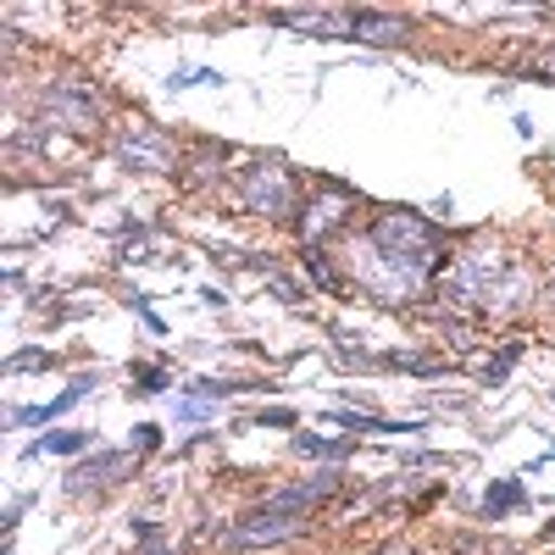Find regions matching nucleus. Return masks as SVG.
<instances>
[{
	"instance_id": "obj_1",
	"label": "nucleus",
	"mask_w": 555,
	"mask_h": 555,
	"mask_svg": "<svg viewBox=\"0 0 555 555\" xmlns=\"http://www.w3.org/2000/svg\"><path fill=\"white\" fill-rule=\"evenodd\" d=\"M356 267V284L373 289L384 300H411L428 289V278L439 272V234L428 217H416L405 206H389L366 222L361 234V261Z\"/></svg>"
},
{
	"instance_id": "obj_2",
	"label": "nucleus",
	"mask_w": 555,
	"mask_h": 555,
	"mask_svg": "<svg viewBox=\"0 0 555 555\" xmlns=\"http://www.w3.org/2000/svg\"><path fill=\"white\" fill-rule=\"evenodd\" d=\"M505 278V261L494 250H461L444 272H439V300L450 311H489L494 289Z\"/></svg>"
},
{
	"instance_id": "obj_3",
	"label": "nucleus",
	"mask_w": 555,
	"mask_h": 555,
	"mask_svg": "<svg viewBox=\"0 0 555 555\" xmlns=\"http://www.w3.org/2000/svg\"><path fill=\"white\" fill-rule=\"evenodd\" d=\"M240 195H245V211L256 217H278V222H289L300 211V190H295V178L284 162H256L240 172Z\"/></svg>"
},
{
	"instance_id": "obj_4",
	"label": "nucleus",
	"mask_w": 555,
	"mask_h": 555,
	"mask_svg": "<svg viewBox=\"0 0 555 555\" xmlns=\"http://www.w3.org/2000/svg\"><path fill=\"white\" fill-rule=\"evenodd\" d=\"M39 112L51 117L56 128H73V133H95V128L106 122L101 95H95L89 83H73V78H62V83L44 89V106H39Z\"/></svg>"
},
{
	"instance_id": "obj_5",
	"label": "nucleus",
	"mask_w": 555,
	"mask_h": 555,
	"mask_svg": "<svg viewBox=\"0 0 555 555\" xmlns=\"http://www.w3.org/2000/svg\"><path fill=\"white\" fill-rule=\"evenodd\" d=\"M306 533V517H289V512H267V505H261V512H250L234 533H228V539H234L240 550H261V544H284V539H300Z\"/></svg>"
},
{
	"instance_id": "obj_6",
	"label": "nucleus",
	"mask_w": 555,
	"mask_h": 555,
	"mask_svg": "<svg viewBox=\"0 0 555 555\" xmlns=\"http://www.w3.org/2000/svg\"><path fill=\"white\" fill-rule=\"evenodd\" d=\"M117 156L128 167H145V172H167L172 167V145H167V133L145 128V122H133L122 139H117Z\"/></svg>"
},
{
	"instance_id": "obj_7",
	"label": "nucleus",
	"mask_w": 555,
	"mask_h": 555,
	"mask_svg": "<svg viewBox=\"0 0 555 555\" xmlns=\"http://www.w3.org/2000/svg\"><path fill=\"white\" fill-rule=\"evenodd\" d=\"M334 489H339V473H317V478H306V483H295V489H278V494H267V512L306 517V512H317V505L328 500Z\"/></svg>"
},
{
	"instance_id": "obj_8",
	"label": "nucleus",
	"mask_w": 555,
	"mask_h": 555,
	"mask_svg": "<svg viewBox=\"0 0 555 555\" xmlns=\"http://www.w3.org/2000/svg\"><path fill=\"white\" fill-rule=\"evenodd\" d=\"M128 467H133V455H128V450H101V455L78 461L73 478H67V489H73V494H83V489H106V483H117V473H128Z\"/></svg>"
},
{
	"instance_id": "obj_9",
	"label": "nucleus",
	"mask_w": 555,
	"mask_h": 555,
	"mask_svg": "<svg viewBox=\"0 0 555 555\" xmlns=\"http://www.w3.org/2000/svg\"><path fill=\"white\" fill-rule=\"evenodd\" d=\"M405 34H411V23L395 17V12H366V7L350 12V39H366V44H400Z\"/></svg>"
},
{
	"instance_id": "obj_10",
	"label": "nucleus",
	"mask_w": 555,
	"mask_h": 555,
	"mask_svg": "<svg viewBox=\"0 0 555 555\" xmlns=\"http://www.w3.org/2000/svg\"><path fill=\"white\" fill-rule=\"evenodd\" d=\"M89 389H95V378H73V384H67V389H62L56 400H44V405H17V411H12V423H17V428H34V423H51V416H62L67 405H78V400H83Z\"/></svg>"
},
{
	"instance_id": "obj_11",
	"label": "nucleus",
	"mask_w": 555,
	"mask_h": 555,
	"mask_svg": "<svg viewBox=\"0 0 555 555\" xmlns=\"http://www.w3.org/2000/svg\"><path fill=\"white\" fill-rule=\"evenodd\" d=\"M345 211H350V195H339V201H317V206H306V217H300V240L306 245H322L334 234V228L345 222Z\"/></svg>"
},
{
	"instance_id": "obj_12",
	"label": "nucleus",
	"mask_w": 555,
	"mask_h": 555,
	"mask_svg": "<svg viewBox=\"0 0 555 555\" xmlns=\"http://www.w3.org/2000/svg\"><path fill=\"white\" fill-rule=\"evenodd\" d=\"M83 450H89V434L83 428H62V434L34 439L28 444V461H39V455H83Z\"/></svg>"
},
{
	"instance_id": "obj_13",
	"label": "nucleus",
	"mask_w": 555,
	"mask_h": 555,
	"mask_svg": "<svg viewBox=\"0 0 555 555\" xmlns=\"http://www.w3.org/2000/svg\"><path fill=\"white\" fill-rule=\"evenodd\" d=\"M512 505H522V478H500V483L483 494V517L500 522L505 512H512Z\"/></svg>"
},
{
	"instance_id": "obj_14",
	"label": "nucleus",
	"mask_w": 555,
	"mask_h": 555,
	"mask_svg": "<svg viewBox=\"0 0 555 555\" xmlns=\"http://www.w3.org/2000/svg\"><path fill=\"white\" fill-rule=\"evenodd\" d=\"M295 450H300V455H322V461H339V455H350V439H317V434H295Z\"/></svg>"
},
{
	"instance_id": "obj_15",
	"label": "nucleus",
	"mask_w": 555,
	"mask_h": 555,
	"mask_svg": "<svg viewBox=\"0 0 555 555\" xmlns=\"http://www.w3.org/2000/svg\"><path fill=\"white\" fill-rule=\"evenodd\" d=\"M133 384H139V395H162L167 373H162V366H133Z\"/></svg>"
},
{
	"instance_id": "obj_16",
	"label": "nucleus",
	"mask_w": 555,
	"mask_h": 555,
	"mask_svg": "<svg viewBox=\"0 0 555 555\" xmlns=\"http://www.w3.org/2000/svg\"><path fill=\"white\" fill-rule=\"evenodd\" d=\"M517 356H522V345H505V350H500V361L489 366V373H483V378H489V384H500L505 373H512V361H517Z\"/></svg>"
},
{
	"instance_id": "obj_17",
	"label": "nucleus",
	"mask_w": 555,
	"mask_h": 555,
	"mask_svg": "<svg viewBox=\"0 0 555 555\" xmlns=\"http://www.w3.org/2000/svg\"><path fill=\"white\" fill-rule=\"evenodd\" d=\"M56 356L51 350H23V356H12V373H28V366H51Z\"/></svg>"
},
{
	"instance_id": "obj_18",
	"label": "nucleus",
	"mask_w": 555,
	"mask_h": 555,
	"mask_svg": "<svg viewBox=\"0 0 555 555\" xmlns=\"http://www.w3.org/2000/svg\"><path fill=\"white\" fill-rule=\"evenodd\" d=\"M261 428H295V411H284V405H272V411H261L256 416Z\"/></svg>"
},
{
	"instance_id": "obj_19",
	"label": "nucleus",
	"mask_w": 555,
	"mask_h": 555,
	"mask_svg": "<svg viewBox=\"0 0 555 555\" xmlns=\"http://www.w3.org/2000/svg\"><path fill=\"white\" fill-rule=\"evenodd\" d=\"M133 444H139V450H156V444H162V428H151V423H139V428H133Z\"/></svg>"
},
{
	"instance_id": "obj_20",
	"label": "nucleus",
	"mask_w": 555,
	"mask_h": 555,
	"mask_svg": "<svg viewBox=\"0 0 555 555\" xmlns=\"http://www.w3.org/2000/svg\"><path fill=\"white\" fill-rule=\"evenodd\" d=\"M544 67H550V73H555V44H550V51H544Z\"/></svg>"
},
{
	"instance_id": "obj_21",
	"label": "nucleus",
	"mask_w": 555,
	"mask_h": 555,
	"mask_svg": "<svg viewBox=\"0 0 555 555\" xmlns=\"http://www.w3.org/2000/svg\"><path fill=\"white\" fill-rule=\"evenodd\" d=\"M550 295H555V272H550Z\"/></svg>"
}]
</instances>
